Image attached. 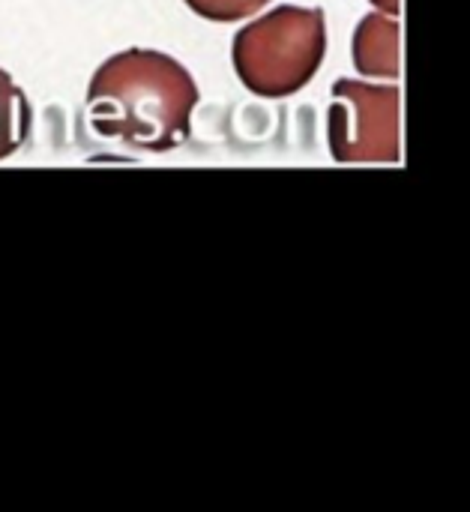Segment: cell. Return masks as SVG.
<instances>
[{"label":"cell","instance_id":"6da1fadb","mask_svg":"<svg viewBox=\"0 0 470 512\" xmlns=\"http://www.w3.org/2000/svg\"><path fill=\"white\" fill-rule=\"evenodd\" d=\"M198 87L183 63L153 48L108 57L87 87L93 135L141 153H168L189 141Z\"/></svg>","mask_w":470,"mask_h":512},{"label":"cell","instance_id":"7a4b0ae2","mask_svg":"<svg viewBox=\"0 0 470 512\" xmlns=\"http://www.w3.org/2000/svg\"><path fill=\"white\" fill-rule=\"evenodd\" d=\"M327 54L324 9L276 6L258 21L237 30L231 45L234 72L243 87L261 99L300 93Z\"/></svg>","mask_w":470,"mask_h":512},{"label":"cell","instance_id":"3957f363","mask_svg":"<svg viewBox=\"0 0 470 512\" xmlns=\"http://www.w3.org/2000/svg\"><path fill=\"white\" fill-rule=\"evenodd\" d=\"M327 111V141L336 162H399V87L339 78Z\"/></svg>","mask_w":470,"mask_h":512},{"label":"cell","instance_id":"277c9868","mask_svg":"<svg viewBox=\"0 0 470 512\" xmlns=\"http://www.w3.org/2000/svg\"><path fill=\"white\" fill-rule=\"evenodd\" d=\"M399 36L402 27L393 15H366L354 30V66L366 78H399Z\"/></svg>","mask_w":470,"mask_h":512},{"label":"cell","instance_id":"5b68a950","mask_svg":"<svg viewBox=\"0 0 470 512\" xmlns=\"http://www.w3.org/2000/svg\"><path fill=\"white\" fill-rule=\"evenodd\" d=\"M30 126H33V108L24 90L12 81L9 72L0 69V159H9L27 144Z\"/></svg>","mask_w":470,"mask_h":512},{"label":"cell","instance_id":"8992f818","mask_svg":"<svg viewBox=\"0 0 470 512\" xmlns=\"http://www.w3.org/2000/svg\"><path fill=\"white\" fill-rule=\"evenodd\" d=\"M270 0H186V6L192 12H198L207 21H219V24H231V21H243L249 15H255L258 9H264Z\"/></svg>","mask_w":470,"mask_h":512},{"label":"cell","instance_id":"52a82bcc","mask_svg":"<svg viewBox=\"0 0 470 512\" xmlns=\"http://www.w3.org/2000/svg\"><path fill=\"white\" fill-rule=\"evenodd\" d=\"M372 3H375L378 9H384V12H390L393 18H396V15L402 12V0H372Z\"/></svg>","mask_w":470,"mask_h":512}]
</instances>
